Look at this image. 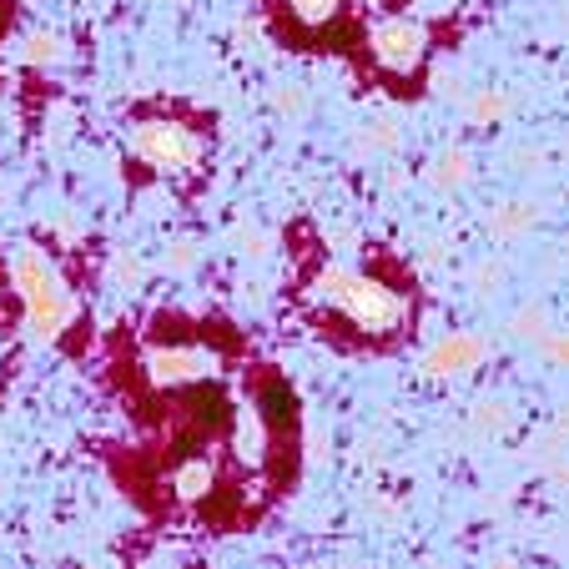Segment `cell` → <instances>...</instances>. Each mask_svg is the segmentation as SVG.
I'll use <instances>...</instances> for the list:
<instances>
[{"instance_id": "cell-1", "label": "cell", "mask_w": 569, "mask_h": 569, "mask_svg": "<svg viewBox=\"0 0 569 569\" xmlns=\"http://www.w3.org/2000/svg\"><path fill=\"white\" fill-rule=\"evenodd\" d=\"M312 298L328 312H343L348 328H358L363 338H393L409 322V298L388 282L368 278V272H348V268H322L312 278Z\"/></svg>"}, {"instance_id": "cell-2", "label": "cell", "mask_w": 569, "mask_h": 569, "mask_svg": "<svg viewBox=\"0 0 569 569\" xmlns=\"http://www.w3.org/2000/svg\"><path fill=\"white\" fill-rule=\"evenodd\" d=\"M11 282H16V292H21V312H26L31 338L51 343V338H61L66 328H71L76 298H71V288H66V278L56 272L51 252L21 242V248L11 252Z\"/></svg>"}, {"instance_id": "cell-3", "label": "cell", "mask_w": 569, "mask_h": 569, "mask_svg": "<svg viewBox=\"0 0 569 569\" xmlns=\"http://www.w3.org/2000/svg\"><path fill=\"white\" fill-rule=\"evenodd\" d=\"M131 157H141L157 172H192L202 161V137L182 121H137L131 127Z\"/></svg>"}, {"instance_id": "cell-4", "label": "cell", "mask_w": 569, "mask_h": 569, "mask_svg": "<svg viewBox=\"0 0 569 569\" xmlns=\"http://www.w3.org/2000/svg\"><path fill=\"white\" fill-rule=\"evenodd\" d=\"M141 373L151 388H187L202 383L217 373V348L207 343H167V348H147L141 358Z\"/></svg>"}, {"instance_id": "cell-5", "label": "cell", "mask_w": 569, "mask_h": 569, "mask_svg": "<svg viewBox=\"0 0 569 569\" xmlns=\"http://www.w3.org/2000/svg\"><path fill=\"white\" fill-rule=\"evenodd\" d=\"M368 51L383 66L388 76H409L423 66V51H429V31L423 21H409V16H393V21H378L373 36H368Z\"/></svg>"}, {"instance_id": "cell-6", "label": "cell", "mask_w": 569, "mask_h": 569, "mask_svg": "<svg viewBox=\"0 0 569 569\" xmlns=\"http://www.w3.org/2000/svg\"><path fill=\"white\" fill-rule=\"evenodd\" d=\"M483 358H489V338L473 333V328H459V333L433 338V343L423 348L419 368L429 378H469L473 368H483Z\"/></svg>"}, {"instance_id": "cell-7", "label": "cell", "mask_w": 569, "mask_h": 569, "mask_svg": "<svg viewBox=\"0 0 569 569\" xmlns=\"http://www.w3.org/2000/svg\"><path fill=\"white\" fill-rule=\"evenodd\" d=\"M483 227H489V237H495V242H525V237L539 227V202L509 197V202H499V207H489V212H483Z\"/></svg>"}, {"instance_id": "cell-8", "label": "cell", "mask_w": 569, "mask_h": 569, "mask_svg": "<svg viewBox=\"0 0 569 569\" xmlns=\"http://www.w3.org/2000/svg\"><path fill=\"white\" fill-rule=\"evenodd\" d=\"M473 172H479V161H473L469 147H443L439 157L423 167V182H429L433 192H459V187L473 182Z\"/></svg>"}, {"instance_id": "cell-9", "label": "cell", "mask_w": 569, "mask_h": 569, "mask_svg": "<svg viewBox=\"0 0 569 569\" xmlns=\"http://www.w3.org/2000/svg\"><path fill=\"white\" fill-rule=\"evenodd\" d=\"M509 338H515V343H529V348H545L549 338L559 333L555 328V312H549V302H519L515 312H509Z\"/></svg>"}, {"instance_id": "cell-10", "label": "cell", "mask_w": 569, "mask_h": 569, "mask_svg": "<svg viewBox=\"0 0 569 569\" xmlns=\"http://www.w3.org/2000/svg\"><path fill=\"white\" fill-rule=\"evenodd\" d=\"M212 489H217V469L207 459H187L172 469V495L182 499V505H202Z\"/></svg>"}, {"instance_id": "cell-11", "label": "cell", "mask_w": 569, "mask_h": 569, "mask_svg": "<svg viewBox=\"0 0 569 569\" xmlns=\"http://www.w3.org/2000/svg\"><path fill=\"white\" fill-rule=\"evenodd\" d=\"M509 423H515L509 398H479L469 409V429L479 433V439H499V433H509Z\"/></svg>"}, {"instance_id": "cell-12", "label": "cell", "mask_w": 569, "mask_h": 569, "mask_svg": "<svg viewBox=\"0 0 569 569\" xmlns=\"http://www.w3.org/2000/svg\"><path fill=\"white\" fill-rule=\"evenodd\" d=\"M509 107H515V97H509L505 87H479L469 97V121H473V127H495Z\"/></svg>"}, {"instance_id": "cell-13", "label": "cell", "mask_w": 569, "mask_h": 569, "mask_svg": "<svg viewBox=\"0 0 569 569\" xmlns=\"http://www.w3.org/2000/svg\"><path fill=\"white\" fill-rule=\"evenodd\" d=\"M21 61L26 66H61L66 61V41L56 31H31L21 41Z\"/></svg>"}, {"instance_id": "cell-14", "label": "cell", "mask_w": 569, "mask_h": 569, "mask_svg": "<svg viewBox=\"0 0 569 569\" xmlns=\"http://www.w3.org/2000/svg\"><path fill=\"white\" fill-rule=\"evenodd\" d=\"M393 147H398V121H388V117L368 121V127L358 131V141H353L358 157H378V151H393Z\"/></svg>"}, {"instance_id": "cell-15", "label": "cell", "mask_w": 569, "mask_h": 569, "mask_svg": "<svg viewBox=\"0 0 569 569\" xmlns=\"http://www.w3.org/2000/svg\"><path fill=\"white\" fill-rule=\"evenodd\" d=\"M469 288L479 292V298H495V292L505 288V258H499V252H483L469 268Z\"/></svg>"}, {"instance_id": "cell-16", "label": "cell", "mask_w": 569, "mask_h": 569, "mask_svg": "<svg viewBox=\"0 0 569 569\" xmlns=\"http://www.w3.org/2000/svg\"><path fill=\"white\" fill-rule=\"evenodd\" d=\"M197 258H202L197 237H172V242H167V252H161V268H167V272H192Z\"/></svg>"}, {"instance_id": "cell-17", "label": "cell", "mask_w": 569, "mask_h": 569, "mask_svg": "<svg viewBox=\"0 0 569 569\" xmlns=\"http://www.w3.org/2000/svg\"><path fill=\"white\" fill-rule=\"evenodd\" d=\"M111 282H127V288H137V282H141V258L121 252V258L111 262Z\"/></svg>"}, {"instance_id": "cell-18", "label": "cell", "mask_w": 569, "mask_h": 569, "mask_svg": "<svg viewBox=\"0 0 569 569\" xmlns=\"http://www.w3.org/2000/svg\"><path fill=\"white\" fill-rule=\"evenodd\" d=\"M539 353H545V358H549V363H555V368H569V328H559V333L549 338V343L539 348Z\"/></svg>"}, {"instance_id": "cell-19", "label": "cell", "mask_w": 569, "mask_h": 569, "mask_svg": "<svg viewBox=\"0 0 569 569\" xmlns=\"http://www.w3.org/2000/svg\"><path fill=\"white\" fill-rule=\"evenodd\" d=\"M278 111H288V117H302V111H308V97H302V87H282L278 91Z\"/></svg>"}, {"instance_id": "cell-20", "label": "cell", "mask_w": 569, "mask_h": 569, "mask_svg": "<svg viewBox=\"0 0 569 569\" xmlns=\"http://www.w3.org/2000/svg\"><path fill=\"white\" fill-rule=\"evenodd\" d=\"M509 161H515V167H539V151L535 147H515L509 151Z\"/></svg>"}, {"instance_id": "cell-21", "label": "cell", "mask_w": 569, "mask_h": 569, "mask_svg": "<svg viewBox=\"0 0 569 569\" xmlns=\"http://www.w3.org/2000/svg\"><path fill=\"white\" fill-rule=\"evenodd\" d=\"M242 248H252V258H262V248H268V237H262V232H242Z\"/></svg>"}, {"instance_id": "cell-22", "label": "cell", "mask_w": 569, "mask_h": 569, "mask_svg": "<svg viewBox=\"0 0 569 569\" xmlns=\"http://www.w3.org/2000/svg\"><path fill=\"white\" fill-rule=\"evenodd\" d=\"M489 569H519V559L515 555H495L489 559Z\"/></svg>"}, {"instance_id": "cell-23", "label": "cell", "mask_w": 569, "mask_h": 569, "mask_svg": "<svg viewBox=\"0 0 569 569\" xmlns=\"http://www.w3.org/2000/svg\"><path fill=\"white\" fill-rule=\"evenodd\" d=\"M555 429H565V433H569V398H565V403H559V419H555Z\"/></svg>"}, {"instance_id": "cell-24", "label": "cell", "mask_w": 569, "mask_h": 569, "mask_svg": "<svg viewBox=\"0 0 569 569\" xmlns=\"http://www.w3.org/2000/svg\"><path fill=\"white\" fill-rule=\"evenodd\" d=\"M559 258H565V268H569V237H565V242H559Z\"/></svg>"}, {"instance_id": "cell-25", "label": "cell", "mask_w": 569, "mask_h": 569, "mask_svg": "<svg viewBox=\"0 0 569 569\" xmlns=\"http://www.w3.org/2000/svg\"><path fill=\"white\" fill-rule=\"evenodd\" d=\"M565 161H569V141H565Z\"/></svg>"}]
</instances>
